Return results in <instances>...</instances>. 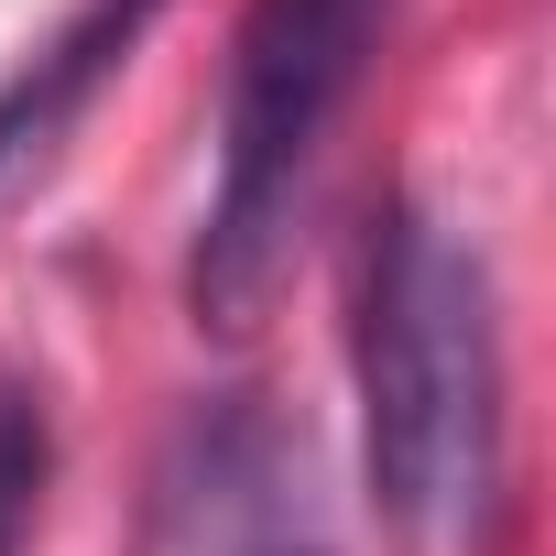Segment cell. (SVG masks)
Instances as JSON below:
<instances>
[{"instance_id":"cell-4","label":"cell","mask_w":556,"mask_h":556,"mask_svg":"<svg viewBox=\"0 0 556 556\" xmlns=\"http://www.w3.org/2000/svg\"><path fill=\"white\" fill-rule=\"evenodd\" d=\"M153 12L164 0H88V12L0 88V186H23V175H45L55 164V142L88 121V99L131 66V45L153 34Z\"/></svg>"},{"instance_id":"cell-5","label":"cell","mask_w":556,"mask_h":556,"mask_svg":"<svg viewBox=\"0 0 556 556\" xmlns=\"http://www.w3.org/2000/svg\"><path fill=\"white\" fill-rule=\"evenodd\" d=\"M45 480H55V426H45V393L0 371V556H23V545H34Z\"/></svg>"},{"instance_id":"cell-3","label":"cell","mask_w":556,"mask_h":556,"mask_svg":"<svg viewBox=\"0 0 556 556\" xmlns=\"http://www.w3.org/2000/svg\"><path fill=\"white\" fill-rule=\"evenodd\" d=\"M164 523L175 556H339L317 502V447L262 393H218L186 415L164 469Z\"/></svg>"},{"instance_id":"cell-1","label":"cell","mask_w":556,"mask_h":556,"mask_svg":"<svg viewBox=\"0 0 556 556\" xmlns=\"http://www.w3.org/2000/svg\"><path fill=\"white\" fill-rule=\"evenodd\" d=\"M361 458L404 545H480L502 502V306L437 207H393L361 262Z\"/></svg>"},{"instance_id":"cell-2","label":"cell","mask_w":556,"mask_h":556,"mask_svg":"<svg viewBox=\"0 0 556 556\" xmlns=\"http://www.w3.org/2000/svg\"><path fill=\"white\" fill-rule=\"evenodd\" d=\"M393 34V0H251L229 45V99H218V186L197 218L186 306L197 328H262L285 295L295 240H306V186L339 131V110L371 77V45Z\"/></svg>"}]
</instances>
